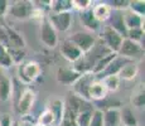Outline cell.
I'll list each match as a JSON object with an SVG mask.
<instances>
[{
	"label": "cell",
	"mask_w": 145,
	"mask_h": 126,
	"mask_svg": "<svg viewBox=\"0 0 145 126\" xmlns=\"http://www.w3.org/2000/svg\"><path fill=\"white\" fill-rule=\"evenodd\" d=\"M42 73L40 64L35 61H24L16 69V76L22 85H32Z\"/></svg>",
	"instance_id": "1"
},
{
	"label": "cell",
	"mask_w": 145,
	"mask_h": 126,
	"mask_svg": "<svg viewBox=\"0 0 145 126\" xmlns=\"http://www.w3.org/2000/svg\"><path fill=\"white\" fill-rule=\"evenodd\" d=\"M34 12V4L29 0H15L8 5L7 15L12 16L16 20H27L30 19Z\"/></svg>",
	"instance_id": "2"
},
{
	"label": "cell",
	"mask_w": 145,
	"mask_h": 126,
	"mask_svg": "<svg viewBox=\"0 0 145 126\" xmlns=\"http://www.w3.org/2000/svg\"><path fill=\"white\" fill-rule=\"evenodd\" d=\"M68 40H71L74 46L78 48L81 52L85 54L90 50L96 43L97 38L96 35L92 34L90 32H86V30H80V32H76L71 35L69 38H67Z\"/></svg>",
	"instance_id": "3"
},
{
	"label": "cell",
	"mask_w": 145,
	"mask_h": 126,
	"mask_svg": "<svg viewBox=\"0 0 145 126\" xmlns=\"http://www.w3.org/2000/svg\"><path fill=\"white\" fill-rule=\"evenodd\" d=\"M100 39L104 42V44L112 53H118L120 47H121L122 40H124V37L120 35L114 29H111L110 27L104 25L101 28V30H100Z\"/></svg>",
	"instance_id": "4"
},
{
	"label": "cell",
	"mask_w": 145,
	"mask_h": 126,
	"mask_svg": "<svg viewBox=\"0 0 145 126\" xmlns=\"http://www.w3.org/2000/svg\"><path fill=\"white\" fill-rule=\"evenodd\" d=\"M35 92L33 91L32 88H24L23 91L20 92V95L16 99V103H15V108L16 112L22 116H27L28 114L32 111L33 105L35 102Z\"/></svg>",
	"instance_id": "5"
},
{
	"label": "cell",
	"mask_w": 145,
	"mask_h": 126,
	"mask_svg": "<svg viewBox=\"0 0 145 126\" xmlns=\"http://www.w3.org/2000/svg\"><path fill=\"white\" fill-rule=\"evenodd\" d=\"M118 54L126 58V59H129V61H135V59H138V58L143 57L144 46L140 43L130 40V39H127V38H124Z\"/></svg>",
	"instance_id": "6"
},
{
	"label": "cell",
	"mask_w": 145,
	"mask_h": 126,
	"mask_svg": "<svg viewBox=\"0 0 145 126\" xmlns=\"http://www.w3.org/2000/svg\"><path fill=\"white\" fill-rule=\"evenodd\" d=\"M39 37H40L42 43H43L47 48L53 49L58 46V34L54 28L52 27V24L49 23L47 16L40 22Z\"/></svg>",
	"instance_id": "7"
},
{
	"label": "cell",
	"mask_w": 145,
	"mask_h": 126,
	"mask_svg": "<svg viewBox=\"0 0 145 126\" xmlns=\"http://www.w3.org/2000/svg\"><path fill=\"white\" fill-rule=\"evenodd\" d=\"M65 107L67 110L72 111L74 115H78L81 112H85V111H92V102L91 101H87L82 97L74 95L73 92H69L68 96H67V100L65 101Z\"/></svg>",
	"instance_id": "8"
},
{
	"label": "cell",
	"mask_w": 145,
	"mask_h": 126,
	"mask_svg": "<svg viewBox=\"0 0 145 126\" xmlns=\"http://www.w3.org/2000/svg\"><path fill=\"white\" fill-rule=\"evenodd\" d=\"M49 23L56 29V32H68L72 27V22H73V15L72 12L67 13H58V14H49L47 15Z\"/></svg>",
	"instance_id": "9"
},
{
	"label": "cell",
	"mask_w": 145,
	"mask_h": 126,
	"mask_svg": "<svg viewBox=\"0 0 145 126\" xmlns=\"http://www.w3.org/2000/svg\"><path fill=\"white\" fill-rule=\"evenodd\" d=\"M96 78V76L93 73H85L81 74L78 77V80L72 85V89H73V93L77 95V96L82 97V99L88 100V88H90V85L93 82V80Z\"/></svg>",
	"instance_id": "10"
},
{
	"label": "cell",
	"mask_w": 145,
	"mask_h": 126,
	"mask_svg": "<svg viewBox=\"0 0 145 126\" xmlns=\"http://www.w3.org/2000/svg\"><path fill=\"white\" fill-rule=\"evenodd\" d=\"M106 25L110 27L111 29H114L115 32H118L119 34L122 35L124 38H126L127 29L124 23L122 12H120V10H111V15H110V18H108V20L106 22Z\"/></svg>",
	"instance_id": "11"
},
{
	"label": "cell",
	"mask_w": 145,
	"mask_h": 126,
	"mask_svg": "<svg viewBox=\"0 0 145 126\" xmlns=\"http://www.w3.org/2000/svg\"><path fill=\"white\" fill-rule=\"evenodd\" d=\"M59 52H61V54H62V57L71 63L80 59L83 54V53L81 52L71 40H68V39H65V40L62 42V44H61V47H59Z\"/></svg>",
	"instance_id": "12"
},
{
	"label": "cell",
	"mask_w": 145,
	"mask_h": 126,
	"mask_svg": "<svg viewBox=\"0 0 145 126\" xmlns=\"http://www.w3.org/2000/svg\"><path fill=\"white\" fill-rule=\"evenodd\" d=\"M107 89H106L104 82L101 80H97L95 78L93 82L90 85V88H88V100L92 102H100V101H104L106 97H107Z\"/></svg>",
	"instance_id": "13"
},
{
	"label": "cell",
	"mask_w": 145,
	"mask_h": 126,
	"mask_svg": "<svg viewBox=\"0 0 145 126\" xmlns=\"http://www.w3.org/2000/svg\"><path fill=\"white\" fill-rule=\"evenodd\" d=\"M127 62H130V61L118 54L110 63H108V66L106 67L101 73H99L96 76V78H97V80H102V78L107 77V76H115V74L118 76L119 71L122 68V66H124V64H126Z\"/></svg>",
	"instance_id": "14"
},
{
	"label": "cell",
	"mask_w": 145,
	"mask_h": 126,
	"mask_svg": "<svg viewBox=\"0 0 145 126\" xmlns=\"http://www.w3.org/2000/svg\"><path fill=\"white\" fill-rule=\"evenodd\" d=\"M81 74H78L77 72H74L71 67H59L56 72V80L58 83L61 85H67V86H72L77 80H78Z\"/></svg>",
	"instance_id": "15"
},
{
	"label": "cell",
	"mask_w": 145,
	"mask_h": 126,
	"mask_svg": "<svg viewBox=\"0 0 145 126\" xmlns=\"http://www.w3.org/2000/svg\"><path fill=\"white\" fill-rule=\"evenodd\" d=\"M80 20L82 25L86 28V32H90V33H96V32H100L102 28V24L99 23L96 20V18L93 16L91 9L88 10H85V12H81L80 13Z\"/></svg>",
	"instance_id": "16"
},
{
	"label": "cell",
	"mask_w": 145,
	"mask_h": 126,
	"mask_svg": "<svg viewBox=\"0 0 145 126\" xmlns=\"http://www.w3.org/2000/svg\"><path fill=\"white\" fill-rule=\"evenodd\" d=\"M13 95V82L4 69L0 68V101L7 102Z\"/></svg>",
	"instance_id": "17"
},
{
	"label": "cell",
	"mask_w": 145,
	"mask_h": 126,
	"mask_svg": "<svg viewBox=\"0 0 145 126\" xmlns=\"http://www.w3.org/2000/svg\"><path fill=\"white\" fill-rule=\"evenodd\" d=\"M111 8L108 5V3L106 1H99V3H95L91 7V12H92L93 16L96 18V20L99 23H106L108 20L111 15Z\"/></svg>",
	"instance_id": "18"
},
{
	"label": "cell",
	"mask_w": 145,
	"mask_h": 126,
	"mask_svg": "<svg viewBox=\"0 0 145 126\" xmlns=\"http://www.w3.org/2000/svg\"><path fill=\"white\" fill-rule=\"evenodd\" d=\"M124 15V23L127 30L130 29H136V28H144V18L138 14L133 13L131 10L126 9L122 12Z\"/></svg>",
	"instance_id": "19"
},
{
	"label": "cell",
	"mask_w": 145,
	"mask_h": 126,
	"mask_svg": "<svg viewBox=\"0 0 145 126\" xmlns=\"http://www.w3.org/2000/svg\"><path fill=\"white\" fill-rule=\"evenodd\" d=\"M8 34V47L7 48H25V40L23 35L14 28L5 27Z\"/></svg>",
	"instance_id": "20"
},
{
	"label": "cell",
	"mask_w": 145,
	"mask_h": 126,
	"mask_svg": "<svg viewBox=\"0 0 145 126\" xmlns=\"http://www.w3.org/2000/svg\"><path fill=\"white\" fill-rule=\"evenodd\" d=\"M138 72H139V67L136 62L135 61H130V62H127L126 64L122 66V68L118 73V77L124 81H133L138 76Z\"/></svg>",
	"instance_id": "21"
},
{
	"label": "cell",
	"mask_w": 145,
	"mask_h": 126,
	"mask_svg": "<svg viewBox=\"0 0 145 126\" xmlns=\"http://www.w3.org/2000/svg\"><path fill=\"white\" fill-rule=\"evenodd\" d=\"M104 126H120V108L111 107L102 111Z\"/></svg>",
	"instance_id": "22"
},
{
	"label": "cell",
	"mask_w": 145,
	"mask_h": 126,
	"mask_svg": "<svg viewBox=\"0 0 145 126\" xmlns=\"http://www.w3.org/2000/svg\"><path fill=\"white\" fill-rule=\"evenodd\" d=\"M47 110H49L53 114V116L57 120V124L59 126L61 121H62L63 114H65V101L59 100V99H53L52 101H49L48 106H47Z\"/></svg>",
	"instance_id": "23"
},
{
	"label": "cell",
	"mask_w": 145,
	"mask_h": 126,
	"mask_svg": "<svg viewBox=\"0 0 145 126\" xmlns=\"http://www.w3.org/2000/svg\"><path fill=\"white\" fill-rule=\"evenodd\" d=\"M120 125L121 126H138V119L130 107L120 108Z\"/></svg>",
	"instance_id": "24"
},
{
	"label": "cell",
	"mask_w": 145,
	"mask_h": 126,
	"mask_svg": "<svg viewBox=\"0 0 145 126\" xmlns=\"http://www.w3.org/2000/svg\"><path fill=\"white\" fill-rule=\"evenodd\" d=\"M72 0H52L49 1V10L52 14L72 12Z\"/></svg>",
	"instance_id": "25"
},
{
	"label": "cell",
	"mask_w": 145,
	"mask_h": 126,
	"mask_svg": "<svg viewBox=\"0 0 145 126\" xmlns=\"http://www.w3.org/2000/svg\"><path fill=\"white\" fill-rule=\"evenodd\" d=\"M37 124L40 126H58L56 117L53 116V114L49 110H47V108H44L40 112L39 116H38Z\"/></svg>",
	"instance_id": "26"
},
{
	"label": "cell",
	"mask_w": 145,
	"mask_h": 126,
	"mask_svg": "<svg viewBox=\"0 0 145 126\" xmlns=\"http://www.w3.org/2000/svg\"><path fill=\"white\" fill-rule=\"evenodd\" d=\"M131 103L135 107L138 108H144L145 105V89H144V85L139 86L131 95Z\"/></svg>",
	"instance_id": "27"
},
{
	"label": "cell",
	"mask_w": 145,
	"mask_h": 126,
	"mask_svg": "<svg viewBox=\"0 0 145 126\" xmlns=\"http://www.w3.org/2000/svg\"><path fill=\"white\" fill-rule=\"evenodd\" d=\"M8 52H9L10 59H12L13 64L19 66L20 63H23L25 61V57H27L25 48H8Z\"/></svg>",
	"instance_id": "28"
},
{
	"label": "cell",
	"mask_w": 145,
	"mask_h": 126,
	"mask_svg": "<svg viewBox=\"0 0 145 126\" xmlns=\"http://www.w3.org/2000/svg\"><path fill=\"white\" fill-rule=\"evenodd\" d=\"M102 82H104L106 89H107V92H116L120 87V82H121V80L118 77V76H107V77L102 78Z\"/></svg>",
	"instance_id": "29"
},
{
	"label": "cell",
	"mask_w": 145,
	"mask_h": 126,
	"mask_svg": "<svg viewBox=\"0 0 145 126\" xmlns=\"http://www.w3.org/2000/svg\"><path fill=\"white\" fill-rule=\"evenodd\" d=\"M12 66H13V62H12V59H10L8 48L4 47L3 44H0V68L7 69Z\"/></svg>",
	"instance_id": "30"
},
{
	"label": "cell",
	"mask_w": 145,
	"mask_h": 126,
	"mask_svg": "<svg viewBox=\"0 0 145 126\" xmlns=\"http://www.w3.org/2000/svg\"><path fill=\"white\" fill-rule=\"evenodd\" d=\"M126 38L133 42L143 44L144 42V28H136V29H130L126 33Z\"/></svg>",
	"instance_id": "31"
},
{
	"label": "cell",
	"mask_w": 145,
	"mask_h": 126,
	"mask_svg": "<svg viewBox=\"0 0 145 126\" xmlns=\"http://www.w3.org/2000/svg\"><path fill=\"white\" fill-rule=\"evenodd\" d=\"M127 9L144 18V15H145V1L144 0H133V1H129V8H127Z\"/></svg>",
	"instance_id": "32"
},
{
	"label": "cell",
	"mask_w": 145,
	"mask_h": 126,
	"mask_svg": "<svg viewBox=\"0 0 145 126\" xmlns=\"http://www.w3.org/2000/svg\"><path fill=\"white\" fill-rule=\"evenodd\" d=\"M76 116H77V115H74L72 111L65 108V114H63L62 121H61L59 126H77Z\"/></svg>",
	"instance_id": "33"
},
{
	"label": "cell",
	"mask_w": 145,
	"mask_h": 126,
	"mask_svg": "<svg viewBox=\"0 0 145 126\" xmlns=\"http://www.w3.org/2000/svg\"><path fill=\"white\" fill-rule=\"evenodd\" d=\"M88 126H104V119H102V111L99 108H93L91 114V119Z\"/></svg>",
	"instance_id": "34"
},
{
	"label": "cell",
	"mask_w": 145,
	"mask_h": 126,
	"mask_svg": "<svg viewBox=\"0 0 145 126\" xmlns=\"http://www.w3.org/2000/svg\"><path fill=\"white\" fill-rule=\"evenodd\" d=\"M93 3L91 0H72V7L73 9L78 10V12H85V10L91 9Z\"/></svg>",
	"instance_id": "35"
},
{
	"label": "cell",
	"mask_w": 145,
	"mask_h": 126,
	"mask_svg": "<svg viewBox=\"0 0 145 126\" xmlns=\"http://www.w3.org/2000/svg\"><path fill=\"white\" fill-rule=\"evenodd\" d=\"M92 111H85V112H81V114L77 115V116H76L77 126H88V122H90Z\"/></svg>",
	"instance_id": "36"
},
{
	"label": "cell",
	"mask_w": 145,
	"mask_h": 126,
	"mask_svg": "<svg viewBox=\"0 0 145 126\" xmlns=\"http://www.w3.org/2000/svg\"><path fill=\"white\" fill-rule=\"evenodd\" d=\"M110 8L112 10H120V12H124L129 8V1L126 0H114V1L108 3Z\"/></svg>",
	"instance_id": "37"
},
{
	"label": "cell",
	"mask_w": 145,
	"mask_h": 126,
	"mask_svg": "<svg viewBox=\"0 0 145 126\" xmlns=\"http://www.w3.org/2000/svg\"><path fill=\"white\" fill-rule=\"evenodd\" d=\"M13 120L9 114H3L0 116V126H12Z\"/></svg>",
	"instance_id": "38"
},
{
	"label": "cell",
	"mask_w": 145,
	"mask_h": 126,
	"mask_svg": "<svg viewBox=\"0 0 145 126\" xmlns=\"http://www.w3.org/2000/svg\"><path fill=\"white\" fill-rule=\"evenodd\" d=\"M0 44L4 47H8V34L5 27H0Z\"/></svg>",
	"instance_id": "39"
},
{
	"label": "cell",
	"mask_w": 145,
	"mask_h": 126,
	"mask_svg": "<svg viewBox=\"0 0 145 126\" xmlns=\"http://www.w3.org/2000/svg\"><path fill=\"white\" fill-rule=\"evenodd\" d=\"M8 5H9V1H7V0H0V16L7 15Z\"/></svg>",
	"instance_id": "40"
},
{
	"label": "cell",
	"mask_w": 145,
	"mask_h": 126,
	"mask_svg": "<svg viewBox=\"0 0 145 126\" xmlns=\"http://www.w3.org/2000/svg\"><path fill=\"white\" fill-rule=\"evenodd\" d=\"M34 124H33L30 120H27V119H23L22 121H19V124L18 126H33Z\"/></svg>",
	"instance_id": "41"
},
{
	"label": "cell",
	"mask_w": 145,
	"mask_h": 126,
	"mask_svg": "<svg viewBox=\"0 0 145 126\" xmlns=\"http://www.w3.org/2000/svg\"><path fill=\"white\" fill-rule=\"evenodd\" d=\"M33 126H40V125H38V124H34V125H33Z\"/></svg>",
	"instance_id": "42"
},
{
	"label": "cell",
	"mask_w": 145,
	"mask_h": 126,
	"mask_svg": "<svg viewBox=\"0 0 145 126\" xmlns=\"http://www.w3.org/2000/svg\"><path fill=\"white\" fill-rule=\"evenodd\" d=\"M120 126H121V125H120Z\"/></svg>",
	"instance_id": "43"
}]
</instances>
